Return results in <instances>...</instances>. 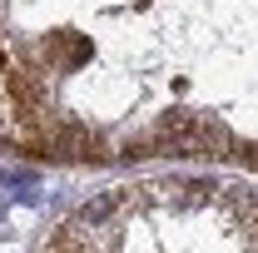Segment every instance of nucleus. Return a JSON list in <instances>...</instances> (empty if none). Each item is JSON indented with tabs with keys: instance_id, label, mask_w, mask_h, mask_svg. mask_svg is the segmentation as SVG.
Returning a JSON list of instances; mask_svg holds the SVG:
<instances>
[{
	"instance_id": "5",
	"label": "nucleus",
	"mask_w": 258,
	"mask_h": 253,
	"mask_svg": "<svg viewBox=\"0 0 258 253\" xmlns=\"http://www.w3.org/2000/svg\"><path fill=\"white\" fill-rule=\"evenodd\" d=\"M119 204H124V189L95 194V199H90V204L80 209V223H104V219H109V214H114V209H119Z\"/></svg>"
},
{
	"instance_id": "7",
	"label": "nucleus",
	"mask_w": 258,
	"mask_h": 253,
	"mask_svg": "<svg viewBox=\"0 0 258 253\" xmlns=\"http://www.w3.org/2000/svg\"><path fill=\"white\" fill-rule=\"evenodd\" d=\"M45 248H90V238H80V233H75V223H60V228L45 238Z\"/></svg>"
},
{
	"instance_id": "8",
	"label": "nucleus",
	"mask_w": 258,
	"mask_h": 253,
	"mask_svg": "<svg viewBox=\"0 0 258 253\" xmlns=\"http://www.w3.org/2000/svg\"><path fill=\"white\" fill-rule=\"evenodd\" d=\"M233 159H238L243 169H258V144H243V139H238V144H233Z\"/></svg>"
},
{
	"instance_id": "6",
	"label": "nucleus",
	"mask_w": 258,
	"mask_h": 253,
	"mask_svg": "<svg viewBox=\"0 0 258 253\" xmlns=\"http://www.w3.org/2000/svg\"><path fill=\"white\" fill-rule=\"evenodd\" d=\"M154 154H164L154 129H149V134H129L124 144H119V159H154Z\"/></svg>"
},
{
	"instance_id": "3",
	"label": "nucleus",
	"mask_w": 258,
	"mask_h": 253,
	"mask_svg": "<svg viewBox=\"0 0 258 253\" xmlns=\"http://www.w3.org/2000/svg\"><path fill=\"white\" fill-rule=\"evenodd\" d=\"M0 90H5L10 114H45V90H40V80H35L30 70L5 65V70H0Z\"/></svg>"
},
{
	"instance_id": "2",
	"label": "nucleus",
	"mask_w": 258,
	"mask_h": 253,
	"mask_svg": "<svg viewBox=\"0 0 258 253\" xmlns=\"http://www.w3.org/2000/svg\"><path fill=\"white\" fill-rule=\"evenodd\" d=\"M199 124L204 114L194 109H169L154 119V134H159V149L164 154H199Z\"/></svg>"
},
{
	"instance_id": "9",
	"label": "nucleus",
	"mask_w": 258,
	"mask_h": 253,
	"mask_svg": "<svg viewBox=\"0 0 258 253\" xmlns=\"http://www.w3.org/2000/svg\"><path fill=\"white\" fill-rule=\"evenodd\" d=\"M0 70H5V50H0Z\"/></svg>"
},
{
	"instance_id": "4",
	"label": "nucleus",
	"mask_w": 258,
	"mask_h": 253,
	"mask_svg": "<svg viewBox=\"0 0 258 253\" xmlns=\"http://www.w3.org/2000/svg\"><path fill=\"white\" fill-rule=\"evenodd\" d=\"M233 129L219 124V119H204L199 124V154H209V159H233Z\"/></svg>"
},
{
	"instance_id": "1",
	"label": "nucleus",
	"mask_w": 258,
	"mask_h": 253,
	"mask_svg": "<svg viewBox=\"0 0 258 253\" xmlns=\"http://www.w3.org/2000/svg\"><path fill=\"white\" fill-rule=\"evenodd\" d=\"M45 159H55V164H104L109 154V144L99 139L90 124H55L50 129V144H45Z\"/></svg>"
}]
</instances>
